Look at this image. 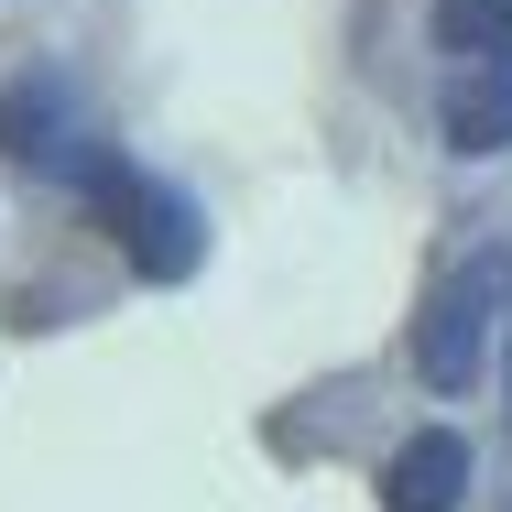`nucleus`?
<instances>
[{
	"mask_svg": "<svg viewBox=\"0 0 512 512\" xmlns=\"http://www.w3.org/2000/svg\"><path fill=\"white\" fill-rule=\"evenodd\" d=\"M447 153H512V66H458V88H447Z\"/></svg>",
	"mask_w": 512,
	"mask_h": 512,
	"instance_id": "5",
	"label": "nucleus"
},
{
	"mask_svg": "<svg viewBox=\"0 0 512 512\" xmlns=\"http://www.w3.org/2000/svg\"><path fill=\"white\" fill-rule=\"evenodd\" d=\"M0 153L11 164H33V175H77L99 142L77 131V99H66V77H22V88H0Z\"/></svg>",
	"mask_w": 512,
	"mask_h": 512,
	"instance_id": "3",
	"label": "nucleus"
},
{
	"mask_svg": "<svg viewBox=\"0 0 512 512\" xmlns=\"http://www.w3.org/2000/svg\"><path fill=\"white\" fill-rule=\"evenodd\" d=\"M77 186L99 197V218L120 229V251H131L142 284H186V273H197L207 229H197V207L175 197V186H153V175H131V164H109V153L77 164Z\"/></svg>",
	"mask_w": 512,
	"mask_h": 512,
	"instance_id": "1",
	"label": "nucleus"
},
{
	"mask_svg": "<svg viewBox=\"0 0 512 512\" xmlns=\"http://www.w3.org/2000/svg\"><path fill=\"white\" fill-rule=\"evenodd\" d=\"M469 469H480V458H469V436H458V425H425V436L393 447L382 502H393V512H458V502H469Z\"/></svg>",
	"mask_w": 512,
	"mask_h": 512,
	"instance_id": "4",
	"label": "nucleus"
},
{
	"mask_svg": "<svg viewBox=\"0 0 512 512\" xmlns=\"http://www.w3.org/2000/svg\"><path fill=\"white\" fill-rule=\"evenodd\" d=\"M502 284H512V262H469V273L436 284V306H425V327H414V371H425L436 393H469V382H480V360H491V316H502Z\"/></svg>",
	"mask_w": 512,
	"mask_h": 512,
	"instance_id": "2",
	"label": "nucleus"
},
{
	"mask_svg": "<svg viewBox=\"0 0 512 512\" xmlns=\"http://www.w3.org/2000/svg\"><path fill=\"white\" fill-rule=\"evenodd\" d=\"M436 44L458 66H512V0H436Z\"/></svg>",
	"mask_w": 512,
	"mask_h": 512,
	"instance_id": "6",
	"label": "nucleus"
}]
</instances>
